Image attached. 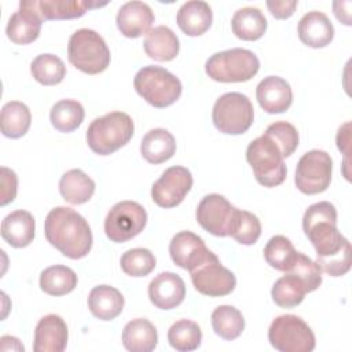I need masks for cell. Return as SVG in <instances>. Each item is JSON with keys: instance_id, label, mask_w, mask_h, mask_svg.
Returning a JSON list of instances; mask_svg holds the SVG:
<instances>
[{"instance_id": "26", "label": "cell", "mask_w": 352, "mask_h": 352, "mask_svg": "<svg viewBox=\"0 0 352 352\" xmlns=\"http://www.w3.org/2000/svg\"><path fill=\"white\" fill-rule=\"evenodd\" d=\"M176 142L173 135L164 128L148 131L140 143L142 157L150 164H162L173 157Z\"/></svg>"}, {"instance_id": "18", "label": "cell", "mask_w": 352, "mask_h": 352, "mask_svg": "<svg viewBox=\"0 0 352 352\" xmlns=\"http://www.w3.org/2000/svg\"><path fill=\"white\" fill-rule=\"evenodd\" d=\"M256 98L261 109L270 114L286 111L293 102L290 84L278 76L263 78L256 88Z\"/></svg>"}, {"instance_id": "11", "label": "cell", "mask_w": 352, "mask_h": 352, "mask_svg": "<svg viewBox=\"0 0 352 352\" xmlns=\"http://www.w3.org/2000/svg\"><path fill=\"white\" fill-rule=\"evenodd\" d=\"M331 170L333 161L326 151L309 150L297 162L294 183L302 194H319L330 186Z\"/></svg>"}, {"instance_id": "44", "label": "cell", "mask_w": 352, "mask_h": 352, "mask_svg": "<svg viewBox=\"0 0 352 352\" xmlns=\"http://www.w3.org/2000/svg\"><path fill=\"white\" fill-rule=\"evenodd\" d=\"M270 12L278 19H286L292 16L297 7V0H283V1H267Z\"/></svg>"}, {"instance_id": "33", "label": "cell", "mask_w": 352, "mask_h": 352, "mask_svg": "<svg viewBox=\"0 0 352 352\" xmlns=\"http://www.w3.org/2000/svg\"><path fill=\"white\" fill-rule=\"evenodd\" d=\"M84 107L80 102L73 99H62L56 102L50 111L52 126L63 133L73 132L84 121Z\"/></svg>"}, {"instance_id": "3", "label": "cell", "mask_w": 352, "mask_h": 352, "mask_svg": "<svg viewBox=\"0 0 352 352\" xmlns=\"http://www.w3.org/2000/svg\"><path fill=\"white\" fill-rule=\"evenodd\" d=\"M133 121L122 111H111L95 118L87 129V143L99 155H110L133 136Z\"/></svg>"}, {"instance_id": "34", "label": "cell", "mask_w": 352, "mask_h": 352, "mask_svg": "<svg viewBox=\"0 0 352 352\" xmlns=\"http://www.w3.org/2000/svg\"><path fill=\"white\" fill-rule=\"evenodd\" d=\"M210 319L214 333L228 341L238 338L245 329L243 315L232 305H219Z\"/></svg>"}, {"instance_id": "14", "label": "cell", "mask_w": 352, "mask_h": 352, "mask_svg": "<svg viewBox=\"0 0 352 352\" xmlns=\"http://www.w3.org/2000/svg\"><path fill=\"white\" fill-rule=\"evenodd\" d=\"M192 187V175L184 166H170L151 187V198L161 208H173L182 204Z\"/></svg>"}, {"instance_id": "24", "label": "cell", "mask_w": 352, "mask_h": 352, "mask_svg": "<svg viewBox=\"0 0 352 352\" xmlns=\"http://www.w3.org/2000/svg\"><path fill=\"white\" fill-rule=\"evenodd\" d=\"M124 296L120 290L109 285L95 286L88 296V308L91 314L100 320H111L124 309Z\"/></svg>"}, {"instance_id": "22", "label": "cell", "mask_w": 352, "mask_h": 352, "mask_svg": "<svg viewBox=\"0 0 352 352\" xmlns=\"http://www.w3.org/2000/svg\"><path fill=\"white\" fill-rule=\"evenodd\" d=\"M36 223L30 212L18 209L1 221V238L12 248H25L34 239Z\"/></svg>"}, {"instance_id": "46", "label": "cell", "mask_w": 352, "mask_h": 352, "mask_svg": "<svg viewBox=\"0 0 352 352\" xmlns=\"http://www.w3.org/2000/svg\"><path fill=\"white\" fill-rule=\"evenodd\" d=\"M0 341H1V349H3V351H7L8 346H6V342L10 341V336H3ZM11 346H12V349H16V351H23V349H25L23 345L19 342V340L15 338V337H14V340H12V342H11Z\"/></svg>"}, {"instance_id": "1", "label": "cell", "mask_w": 352, "mask_h": 352, "mask_svg": "<svg viewBox=\"0 0 352 352\" xmlns=\"http://www.w3.org/2000/svg\"><path fill=\"white\" fill-rule=\"evenodd\" d=\"M302 230L315 248L318 264L330 276L351 270V243L337 228V209L327 201L316 202L304 213Z\"/></svg>"}, {"instance_id": "42", "label": "cell", "mask_w": 352, "mask_h": 352, "mask_svg": "<svg viewBox=\"0 0 352 352\" xmlns=\"http://www.w3.org/2000/svg\"><path fill=\"white\" fill-rule=\"evenodd\" d=\"M287 272L298 276L304 282L308 293L316 290L322 285V270L319 264L300 252H297V257Z\"/></svg>"}, {"instance_id": "25", "label": "cell", "mask_w": 352, "mask_h": 352, "mask_svg": "<svg viewBox=\"0 0 352 352\" xmlns=\"http://www.w3.org/2000/svg\"><path fill=\"white\" fill-rule=\"evenodd\" d=\"M143 47L151 59L166 62L176 58L179 54L180 43L172 29L160 25L150 29V32L146 34Z\"/></svg>"}, {"instance_id": "7", "label": "cell", "mask_w": 352, "mask_h": 352, "mask_svg": "<svg viewBox=\"0 0 352 352\" xmlns=\"http://www.w3.org/2000/svg\"><path fill=\"white\" fill-rule=\"evenodd\" d=\"M279 147L265 133L252 140L246 148V160L256 180L264 187H276L286 179V165Z\"/></svg>"}, {"instance_id": "17", "label": "cell", "mask_w": 352, "mask_h": 352, "mask_svg": "<svg viewBox=\"0 0 352 352\" xmlns=\"http://www.w3.org/2000/svg\"><path fill=\"white\" fill-rule=\"evenodd\" d=\"M186 297L184 280L175 272L158 274L148 285V298L160 309H172Z\"/></svg>"}, {"instance_id": "10", "label": "cell", "mask_w": 352, "mask_h": 352, "mask_svg": "<svg viewBox=\"0 0 352 352\" xmlns=\"http://www.w3.org/2000/svg\"><path fill=\"white\" fill-rule=\"evenodd\" d=\"M147 223L144 208L135 201L117 202L104 219V232L111 242L122 243L139 235Z\"/></svg>"}, {"instance_id": "29", "label": "cell", "mask_w": 352, "mask_h": 352, "mask_svg": "<svg viewBox=\"0 0 352 352\" xmlns=\"http://www.w3.org/2000/svg\"><path fill=\"white\" fill-rule=\"evenodd\" d=\"M107 3L77 1V0H36V8L44 21L73 19L82 16L88 10L103 7Z\"/></svg>"}, {"instance_id": "21", "label": "cell", "mask_w": 352, "mask_h": 352, "mask_svg": "<svg viewBox=\"0 0 352 352\" xmlns=\"http://www.w3.org/2000/svg\"><path fill=\"white\" fill-rule=\"evenodd\" d=\"M297 33L305 45L322 48L333 40L334 28L326 14L320 11H309L301 16Z\"/></svg>"}, {"instance_id": "8", "label": "cell", "mask_w": 352, "mask_h": 352, "mask_svg": "<svg viewBox=\"0 0 352 352\" xmlns=\"http://www.w3.org/2000/svg\"><path fill=\"white\" fill-rule=\"evenodd\" d=\"M212 120L220 132L226 135H241L252 126L254 109L246 95L227 92L214 102Z\"/></svg>"}, {"instance_id": "2", "label": "cell", "mask_w": 352, "mask_h": 352, "mask_svg": "<svg viewBox=\"0 0 352 352\" xmlns=\"http://www.w3.org/2000/svg\"><path fill=\"white\" fill-rule=\"evenodd\" d=\"M44 234L54 248L73 260L85 257L92 248V231L88 221L67 206L50 210L44 223Z\"/></svg>"}, {"instance_id": "15", "label": "cell", "mask_w": 352, "mask_h": 352, "mask_svg": "<svg viewBox=\"0 0 352 352\" xmlns=\"http://www.w3.org/2000/svg\"><path fill=\"white\" fill-rule=\"evenodd\" d=\"M169 254L177 267L190 272L216 256L206 248L204 239L191 231H180L172 238Z\"/></svg>"}, {"instance_id": "4", "label": "cell", "mask_w": 352, "mask_h": 352, "mask_svg": "<svg viewBox=\"0 0 352 352\" xmlns=\"http://www.w3.org/2000/svg\"><path fill=\"white\" fill-rule=\"evenodd\" d=\"M67 58L76 69L87 74H98L110 65V50L98 32L84 28L70 36Z\"/></svg>"}, {"instance_id": "6", "label": "cell", "mask_w": 352, "mask_h": 352, "mask_svg": "<svg viewBox=\"0 0 352 352\" xmlns=\"http://www.w3.org/2000/svg\"><path fill=\"white\" fill-rule=\"evenodd\" d=\"M136 92L151 106L164 109L173 104L182 95V82L161 66L142 67L133 80Z\"/></svg>"}, {"instance_id": "30", "label": "cell", "mask_w": 352, "mask_h": 352, "mask_svg": "<svg viewBox=\"0 0 352 352\" xmlns=\"http://www.w3.org/2000/svg\"><path fill=\"white\" fill-rule=\"evenodd\" d=\"M231 29L241 40H258L267 30V18L256 7H243L232 15Z\"/></svg>"}, {"instance_id": "23", "label": "cell", "mask_w": 352, "mask_h": 352, "mask_svg": "<svg viewBox=\"0 0 352 352\" xmlns=\"http://www.w3.org/2000/svg\"><path fill=\"white\" fill-rule=\"evenodd\" d=\"M176 21L184 34L192 36V37L201 36L212 25V21H213L212 8L206 1H201V0L187 1L179 8Z\"/></svg>"}, {"instance_id": "35", "label": "cell", "mask_w": 352, "mask_h": 352, "mask_svg": "<svg viewBox=\"0 0 352 352\" xmlns=\"http://www.w3.org/2000/svg\"><path fill=\"white\" fill-rule=\"evenodd\" d=\"M307 287L304 282L292 272L280 276L272 286L271 296L276 305L280 308H293L297 307L305 296Z\"/></svg>"}, {"instance_id": "5", "label": "cell", "mask_w": 352, "mask_h": 352, "mask_svg": "<svg viewBox=\"0 0 352 352\" xmlns=\"http://www.w3.org/2000/svg\"><path fill=\"white\" fill-rule=\"evenodd\" d=\"M258 58L246 48H231L213 54L205 63L206 74L219 82H243L257 74Z\"/></svg>"}, {"instance_id": "12", "label": "cell", "mask_w": 352, "mask_h": 352, "mask_svg": "<svg viewBox=\"0 0 352 352\" xmlns=\"http://www.w3.org/2000/svg\"><path fill=\"white\" fill-rule=\"evenodd\" d=\"M236 208L220 194H208L198 204L195 217L198 224L214 236H230Z\"/></svg>"}, {"instance_id": "39", "label": "cell", "mask_w": 352, "mask_h": 352, "mask_svg": "<svg viewBox=\"0 0 352 352\" xmlns=\"http://www.w3.org/2000/svg\"><path fill=\"white\" fill-rule=\"evenodd\" d=\"M155 257L146 248H133L126 250L120 260L121 270L129 276H146L155 268Z\"/></svg>"}, {"instance_id": "9", "label": "cell", "mask_w": 352, "mask_h": 352, "mask_svg": "<svg viewBox=\"0 0 352 352\" xmlns=\"http://www.w3.org/2000/svg\"><path fill=\"white\" fill-rule=\"evenodd\" d=\"M270 344L280 352H311L315 348V334L297 315H280L268 329Z\"/></svg>"}, {"instance_id": "19", "label": "cell", "mask_w": 352, "mask_h": 352, "mask_svg": "<svg viewBox=\"0 0 352 352\" xmlns=\"http://www.w3.org/2000/svg\"><path fill=\"white\" fill-rule=\"evenodd\" d=\"M117 28L129 38H136L150 32L154 22V12L151 7L143 1H128L117 12Z\"/></svg>"}, {"instance_id": "13", "label": "cell", "mask_w": 352, "mask_h": 352, "mask_svg": "<svg viewBox=\"0 0 352 352\" xmlns=\"http://www.w3.org/2000/svg\"><path fill=\"white\" fill-rule=\"evenodd\" d=\"M190 275L195 290L209 297L227 296L236 286L235 275L221 265L217 256L191 271Z\"/></svg>"}, {"instance_id": "40", "label": "cell", "mask_w": 352, "mask_h": 352, "mask_svg": "<svg viewBox=\"0 0 352 352\" xmlns=\"http://www.w3.org/2000/svg\"><path fill=\"white\" fill-rule=\"evenodd\" d=\"M261 235V223L258 217L248 210H236L235 220L230 232L241 245H253Z\"/></svg>"}, {"instance_id": "45", "label": "cell", "mask_w": 352, "mask_h": 352, "mask_svg": "<svg viewBox=\"0 0 352 352\" xmlns=\"http://www.w3.org/2000/svg\"><path fill=\"white\" fill-rule=\"evenodd\" d=\"M337 146L346 155L349 147V122L344 124L337 133Z\"/></svg>"}, {"instance_id": "43", "label": "cell", "mask_w": 352, "mask_h": 352, "mask_svg": "<svg viewBox=\"0 0 352 352\" xmlns=\"http://www.w3.org/2000/svg\"><path fill=\"white\" fill-rule=\"evenodd\" d=\"M0 186H1V195H0V205L6 206L7 204L12 202L16 197L18 190V177L16 173L6 166L0 169Z\"/></svg>"}, {"instance_id": "27", "label": "cell", "mask_w": 352, "mask_h": 352, "mask_svg": "<svg viewBox=\"0 0 352 352\" xmlns=\"http://www.w3.org/2000/svg\"><path fill=\"white\" fill-rule=\"evenodd\" d=\"M157 342V329L144 318L132 319L122 330V344L131 352H151Z\"/></svg>"}, {"instance_id": "41", "label": "cell", "mask_w": 352, "mask_h": 352, "mask_svg": "<svg viewBox=\"0 0 352 352\" xmlns=\"http://www.w3.org/2000/svg\"><path fill=\"white\" fill-rule=\"evenodd\" d=\"M264 133L274 140L285 158L290 157L298 147V132L290 122L276 121L271 124Z\"/></svg>"}, {"instance_id": "37", "label": "cell", "mask_w": 352, "mask_h": 352, "mask_svg": "<svg viewBox=\"0 0 352 352\" xmlns=\"http://www.w3.org/2000/svg\"><path fill=\"white\" fill-rule=\"evenodd\" d=\"M168 341L179 352L194 351L202 341L201 327L188 319L177 320L168 330Z\"/></svg>"}, {"instance_id": "20", "label": "cell", "mask_w": 352, "mask_h": 352, "mask_svg": "<svg viewBox=\"0 0 352 352\" xmlns=\"http://www.w3.org/2000/svg\"><path fill=\"white\" fill-rule=\"evenodd\" d=\"M66 322L55 314L43 316L34 330L33 349L36 352H62L67 345Z\"/></svg>"}, {"instance_id": "36", "label": "cell", "mask_w": 352, "mask_h": 352, "mask_svg": "<svg viewBox=\"0 0 352 352\" xmlns=\"http://www.w3.org/2000/svg\"><path fill=\"white\" fill-rule=\"evenodd\" d=\"M30 73L33 78L43 85H56L65 78L66 66L59 56L41 54L32 60Z\"/></svg>"}, {"instance_id": "28", "label": "cell", "mask_w": 352, "mask_h": 352, "mask_svg": "<svg viewBox=\"0 0 352 352\" xmlns=\"http://www.w3.org/2000/svg\"><path fill=\"white\" fill-rule=\"evenodd\" d=\"M62 198L72 205L88 202L95 192V182L81 169H70L59 180Z\"/></svg>"}, {"instance_id": "31", "label": "cell", "mask_w": 352, "mask_h": 352, "mask_svg": "<svg viewBox=\"0 0 352 352\" xmlns=\"http://www.w3.org/2000/svg\"><path fill=\"white\" fill-rule=\"evenodd\" d=\"M32 114L29 107L18 100L7 102L0 114L1 133L11 139L22 138L30 128Z\"/></svg>"}, {"instance_id": "32", "label": "cell", "mask_w": 352, "mask_h": 352, "mask_svg": "<svg viewBox=\"0 0 352 352\" xmlns=\"http://www.w3.org/2000/svg\"><path fill=\"white\" fill-rule=\"evenodd\" d=\"M77 286L76 272L66 265H51L40 274V289L50 296H63Z\"/></svg>"}, {"instance_id": "16", "label": "cell", "mask_w": 352, "mask_h": 352, "mask_svg": "<svg viewBox=\"0 0 352 352\" xmlns=\"http://www.w3.org/2000/svg\"><path fill=\"white\" fill-rule=\"evenodd\" d=\"M44 19L36 8V0H25L19 3V10L14 12L7 23V37L19 45L34 41L41 30Z\"/></svg>"}, {"instance_id": "38", "label": "cell", "mask_w": 352, "mask_h": 352, "mask_svg": "<svg viewBox=\"0 0 352 352\" xmlns=\"http://www.w3.org/2000/svg\"><path fill=\"white\" fill-rule=\"evenodd\" d=\"M297 257V250L294 249L292 241L283 235L272 236L264 248L265 261L275 270L287 272Z\"/></svg>"}]
</instances>
